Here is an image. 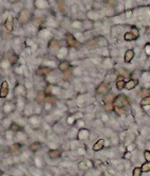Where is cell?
Listing matches in <instances>:
<instances>
[{"instance_id":"cell-4","label":"cell","mask_w":150,"mask_h":176,"mask_svg":"<svg viewBox=\"0 0 150 176\" xmlns=\"http://www.w3.org/2000/svg\"><path fill=\"white\" fill-rule=\"evenodd\" d=\"M66 41H67V46L68 47H75V48H77L79 45H78V41L75 38V36H74L73 34L70 33H67L66 34Z\"/></svg>"},{"instance_id":"cell-15","label":"cell","mask_w":150,"mask_h":176,"mask_svg":"<svg viewBox=\"0 0 150 176\" xmlns=\"http://www.w3.org/2000/svg\"><path fill=\"white\" fill-rule=\"evenodd\" d=\"M30 149H31V151H33V152H36L37 149H41V144H39V143H37V142L32 143V144L30 145Z\"/></svg>"},{"instance_id":"cell-3","label":"cell","mask_w":150,"mask_h":176,"mask_svg":"<svg viewBox=\"0 0 150 176\" xmlns=\"http://www.w3.org/2000/svg\"><path fill=\"white\" fill-rule=\"evenodd\" d=\"M10 91V88H9V83L7 81H3L1 86H0V98H5V96L9 94Z\"/></svg>"},{"instance_id":"cell-17","label":"cell","mask_w":150,"mask_h":176,"mask_svg":"<svg viewBox=\"0 0 150 176\" xmlns=\"http://www.w3.org/2000/svg\"><path fill=\"white\" fill-rule=\"evenodd\" d=\"M142 173H143V171L140 168H135L133 170V176H142Z\"/></svg>"},{"instance_id":"cell-6","label":"cell","mask_w":150,"mask_h":176,"mask_svg":"<svg viewBox=\"0 0 150 176\" xmlns=\"http://www.w3.org/2000/svg\"><path fill=\"white\" fill-rule=\"evenodd\" d=\"M110 90L109 86H108L105 83H102V84H100L99 86L97 87V92L100 94H108Z\"/></svg>"},{"instance_id":"cell-7","label":"cell","mask_w":150,"mask_h":176,"mask_svg":"<svg viewBox=\"0 0 150 176\" xmlns=\"http://www.w3.org/2000/svg\"><path fill=\"white\" fill-rule=\"evenodd\" d=\"M133 57H134V51L133 50H127L126 53H125V57H123V60H125L126 63H130L131 60H133Z\"/></svg>"},{"instance_id":"cell-18","label":"cell","mask_w":150,"mask_h":176,"mask_svg":"<svg viewBox=\"0 0 150 176\" xmlns=\"http://www.w3.org/2000/svg\"><path fill=\"white\" fill-rule=\"evenodd\" d=\"M140 94L143 96V98L144 96H149L150 94V89H142L140 91Z\"/></svg>"},{"instance_id":"cell-19","label":"cell","mask_w":150,"mask_h":176,"mask_svg":"<svg viewBox=\"0 0 150 176\" xmlns=\"http://www.w3.org/2000/svg\"><path fill=\"white\" fill-rule=\"evenodd\" d=\"M144 156H145L146 161H150V151H145V153H144Z\"/></svg>"},{"instance_id":"cell-21","label":"cell","mask_w":150,"mask_h":176,"mask_svg":"<svg viewBox=\"0 0 150 176\" xmlns=\"http://www.w3.org/2000/svg\"><path fill=\"white\" fill-rule=\"evenodd\" d=\"M3 176H7V175H3Z\"/></svg>"},{"instance_id":"cell-14","label":"cell","mask_w":150,"mask_h":176,"mask_svg":"<svg viewBox=\"0 0 150 176\" xmlns=\"http://www.w3.org/2000/svg\"><path fill=\"white\" fill-rule=\"evenodd\" d=\"M140 169L143 172H149L150 171V161H146L143 166H140Z\"/></svg>"},{"instance_id":"cell-1","label":"cell","mask_w":150,"mask_h":176,"mask_svg":"<svg viewBox=\"0 0 150 176\" xmlns=\"http://www.w3.org/2000/svg\"><path fill=\"white\" fill-rule=\"evenodd\" d=\"M128 103V99L125 96H117L113 100V106L117 108H123L125 105H127Z\"/></svg>"},{"instance_id":"cell-16","label":"cell","mask_w":150,"mask_h":176,"mask_svg":"<svg viewBox=\"0 0 150 176\" xmlns=\"http://www.w3.org/2000/svg\"><path fill=\"white\" fill-rule=\"evenodd\" d=\"M9 60H10V62L12 64H14L15 62H17V60H18V56L16 55V54H14V53H12L10 56H9Z\"/></svg>"},{"instance_id":"cell-10","label":"cell","mask_w":150,"mask_h":176,"mask_svg":"<svg viewBox=\"0 0 150 176\" xmlns=\"http://www.w3.org/2000/svg\"><path fill=\"white\" fill-rule=\"evenodd\" d=\"M59 69L62 71V72H66L69 70V63H68L67 60H63V62H61L60 65H59Z\"/></svg>"},{"instance_id":"cell-11","label":"cell","mask_w":150,"mask_h":176,"mask_svg":"<svg viewBox=\"0 0 150 176\" xmlns=\"http://www.w3.org/2000/svg\"><path fill=\"white\" fill-rule=\"evenodd\" d=\"M49 156L52 158V159H56L59 157L61 156V152L59 149H51L50 152H49Z\"/></svg>"},{"instance_id":"cell-12","label":"cell","mask_w":150,"mask_h":176,"mask_svg":"<svg viewBox=\"0 0 150 176\" xmlns=\"http://www.w3.org/2000/svg\"><path fill=\"white\" fill-rule=\"evenodd\" d=\"M120 79H118V81L116 82V88L118 90H121V89H125V84H126V82L123 81V77H119Z\"/></svg>"},{"instance_id":"cell-20","label":"cell","mask_w":150,"mask_h":176,"mask_svg":"<svg viewBox=\"0 0 150 176\" xmlns=\"http://www.w3.org/2000/svg\"><path fill=\"white\" fill-rule=\"evenodd\" d=\"M113 103H107V105H105V107H104V108H105V110H110V109H112L113 108Z\"/></svg>"},{"instance_id":"cell-9","label":"cell","mask_w":150,"mask_h":176,"mask_svg":"<svg viewBox=\"0 0 150 176\" xmlns=\"http://www.w3.org/2000/svg\"><path fill=\"white\" fill-rule=\"evenodd\" d=\"M13 22H14V18H13V17H9L7 19V21H5L4 27L9 32L13 31Z\"/></svg>"},{"instance_id":"cell-2","label":"cell","mask_w":150,"mask_h":176,"mask_svg":"<svg viewBox=\"0 0 150 176\" xmlns=\"http://www.w3.org/2000/svg\"><path fill=\"white\" fill-rule=\"evenodd\" d=\"M140 36V31H138L136 28H131V30L129 32H127L125 34V39L128 41H135L137 37Z\"/></svg>"},{"instance_id":"cell-5","label":"cell","mask_w":150,"mask_h":176,"mask_svg":"<svg viewBox=\"0 0 150 176\" xmlns=\"http://www.w3.org/2000/svg\"><path fill=\"white\" fill-rule=\"evenodd\" d=\"M138 84V81L137 80H134V79H131V80H129L128 82H126V84H125V89L127 90H132L134 89L136 87V85Z\"/></svg>"},{"instance_id":"cell-8","label":"cell","mask_w":150,"mask_h":176,"mask_svg":"<svg viewBox=\"0 0 150 176\" xmlns=\"http://www.w3.org/2000/svg\"><path fill=\"white\" fill-rule=\"evenodd\" d=\"M103 147H104L103 139H99L96 143H95L94 147H93V149H94L95 152H99V151H101V149H103Z\"/></svg>"},{"instance_id":"cell-13","label":"cell","mask_w":150,"mask_h":176,"mask_svg":"<svg viewBox=\"0 0 150 176\" xmlns=\"http://www.w3.org/2000/svg\"><path fill=\"white\" fill-rule=\"evenodd\" d=\"M140 105L142 106H146V105H150V96H144L142 101H140Z\"/></svg>"}]
</instances>
